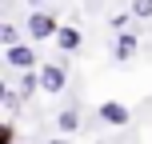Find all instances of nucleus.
<instances>
[{"mask_svg": "<svg viewBox=\"0 0 152 144\" xmlns=\"http://www.w3.org/2000/svg\"><path fill=\"white\" fill-rule=\"evenodd\" d=\"M132 52H136V36H128V32H124V36L116 40V60H128Z\"/></svg>", "mask_w": 152, "mask_h": 144, "instance_id": "obj_5", "label": "nucleus"}, {"mask_svg": "<svg viewBox=\"0 0 152 144\" xmlns=\"http://www.w3.org/2000/svg\"><path fill=\"white\" fill-rule=\"evenodd\" d=\"M32 4H44V0H32Z\"/></svg>", "mask_w": 152, "mask_h": 144, "instance_id": "obj_12", "label": "nucleus"}, {"mask_svg": "<svg viewBox=\"0 0 152 144\" xmlns=\"http://www.w3.org/2000/svg\"><path fill=\"white\" fill-rule=\"evenodd\" d=\"M0 40H4L8 48H16V28H12V24H4V28H0Z\"/></svg>", "mask_w": 152, "mask_h": 144, "instance_id": "obj_9", "label": "nucleus"}, {"mask_svg": "<svg viewBox=\"0 0 152 144\" xmlns=\"http://www.w3.org/2000/svg\"><path fill=\"white\" fill-rule=\"evenodd\" d=\"M100 120H108V124H128V108L116 104V100H104V104H100Z\"/></svg>", "mask_w": 152, "mask_h": 144, "instance_id": "obj_4", "label": "nucleus"}, {"mask_svg": "<svg viewBox=\"0 0 152 144\" xmlns=\"http://www.w3.org/2000/svg\"><path fill=\"white\" fill-rule=\"evenodd\" d=\"M132 16H140V20H152V0H132Z\"/></svg>", "mask_w": 152, "mask_h": 144, "instance_id": "obj_7", "label": "nucleus"}, {"mask_svg": "<svg viewBox=\"0 0 152 144\" xmlns=\"http://www.w3.org/2000/svg\"><path fill=\"white\" fill-rule=\"evenodd\" d=\"M28 32H32V40H44V36H56V16H48V12H32L28 16Z\"/></svg>", "mask_w": 152, "mask_h": 144, "instance_id": "obj_1", "label": "nucleus"}, {"mask_svg": "<svg viewBox=\"0 0 152 144\" xmlns=\"http://www.w3.org/2000/svg\"><path fill=\"white\" fill-rule=\"evenodd\" d=\"M52 144H72V140H64V136H60V140H52Z\"/></svg>", "mask_w": 152, "mask_h": 144, "instance_id": "obj_11", "label": "nucleus"}, {"mask_svg": "<svg viewBox=\"0 0 152 144\" xmlns=\"http://www.w3.org/2000/svg\"><path fill=\"white\" fill-rule=\"evenodd\" d=\"M8 64H12V68H28V72H32L36 52H32V48H24V44H16V48H8Z\"/></svg>", "mask_w": 152, "mask_h": 144, "instance_id": "obj_3", "label": "nucleus"}, {"mask_svg": "<svg viewBox=\"0 0 152 144\" xmlns=\"http://www.w3.org/2000/svg\"><path fill=\"white\" fill-rule=\"evenodd\" d=\"M24 92H32V88H40V72H24Z\"/></svg>", "mask_w": 152, "mask_h": 144, "instance_id": "obj_10", "label": "nucleus"}, {"mask_svg": "<svg viewBox=\"0 0 152 144\" xmlns=\"http://www.w3.org/2000/svg\"><path fill=\"white\" fill-rule=\"evenodd\" d=\"M56 44H60V48H68V52H72V48L80 44V32H76V28H60V32H56Z\"/></svg>", "mask_w": 152, "mask_h": 144, "instance_id": "obj_6", "label": "nucleus"}, {"mask_svg": "<svg viewBox=\"0 0 152 144\" xmlns=\"http://www.w3.org/2000/svg\"><path fill=\"white\" fill-rule=\"evenodd\" d=\"M56 120H60V132H76V124H80V116H76V112H60Z\"/></svg>", "mask_w": 152, "mask_h": 144, "instance_id": "obj_8", "label": "nucleus"}, {"mask_svg": "<svg viewBox=\"0 0 152 144\" xmlns=\"http://www.w3.org/2000/svg\"><path fill=\"white\" fill-rule=\"evenodd\" d=\"M40 88L44 92H60L64 88V68L60 64H44V68H40Z\"/></svg>", "mask_w": 152, "mask_h": 144, "instance_id": "obj_2", "label": "nucleus"}]
</instances>
